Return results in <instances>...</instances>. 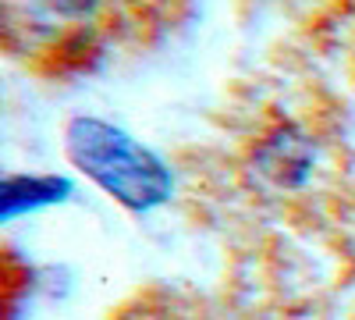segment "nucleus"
Returning <instances> with one entry per match:
<instances>
[{
    "instance_id": "1",
    "label": "nucleus",
    "mask_w": 355,
    "mask_h": 320,
    "mask_svg": "<svg viewBox=\"0 0 355 320\" xmlns=\"http://www.w3.org/2000/svg\"><path fill=\"white\" fill-rule=\"evenodd\" d=\"M68 153L71 160L96 178L114 199H121L125 207L146 210L157 207L167 196L171 178L160 167L157 157H150L142 146L96 118H75L68 125Z\"/></svg>"
}]
</instances>
